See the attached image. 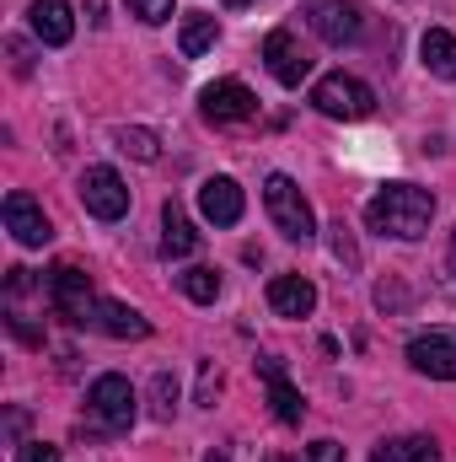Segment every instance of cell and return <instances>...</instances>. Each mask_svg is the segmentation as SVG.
Returning a JSON list of instances; mask_svg holds the SVG:
<instances>
[{
    "mask_svg": "<svg viewBox=\"0 0 456 462\" xmlns=\"http://www.w3.org/2000/svg\"><path fill=\"white\" fill-rule=\"evenodd\" d=\"M365 221H370V231H381V236L419 242L430 231V221H435V194L419 189V183H387V189L370 194Z\"/></svg>",
    "mask_w": 456,
    "mask_h": 462,
    "instance_id": "cell-1",
    "label": "cell"
},
{
    "mask_svg": "<svg viewBox=\"0 0 456 462\" xmlns=\"http://www.w3.org/2000/svg\"><path fill=\"white\" fill-rule=\"evenodd\" d=\"M263 210H269L274 231L290 236V242H312V236H317V216H312L306 194H301L296 178H285V172H269V178H263Z\"/></svg>",
    "mask_w": 456,
    "mask_h": 462,
    "instance_id": "cell-2",
    "label": "cell"
},
{
    "mask_svg": "<svg viewBox=\"0 0 456 462\" xmlns=\"http://www.w3.org/2000/svg\"><path fill=\"white\" fill-rule=\"evenodd\" d=\"M87 414H92L108 436H123V430L134 425V414H140V393L129 387V376L108 371V376H97V382L87 387Z\"/></svg>",
    "mask_w": 456,
    "mask_h": 462,
    "instance_id": "cell-3",
    "label": "cell"
},
{
    "mask_svg": "<svg viewBox=\"0 0 456 462\" xmlns=\"http://www.w3.org/2000/svg\"><path fill=\"white\" fill-rule=\"evenodd\" d=\"M312 108H317L323 118L354 124V118H370V114H376V92H370L360 76H343V70H333V76H323V81L312 87Z\"/></svg>",
    "mask_w": 456,
    "mask_h": 462,
    "instance_id": "cell-4",
    "label": "cell"
},
{
    "mask_svg": "<svg viewBox=\"0 0 456 462\" xmlns=\"http://www.w3.org/2000/svg\"><path fill=\"white\" fill-rule=\"evenodd\" d=\"M49 307L65 318V323H76V328H92V318H97V291H92V274L87 269H76V263H59L54 274H49Z\"/></svg>",
    "mask_w": 456,
    "mask_h": 462,
    "instance_id": "cell-5",
    "label": "cell"
},
{
    "mask_svg": "<svg viewBox=\"0 0 456 462\" xmlns=\"http://www.w3.org/2000/svg\"><path fill=\"white\" fill-rule=\"evenodd\" d=\"M81 205L97 221H123L129 216V183L118 178L114 167H87L81 172Z\"/></svg>",
    "mask_w": 456,
    "mask_h": 462,
    "instance_id": "cell-6",
    "label": "cell"
},
{
    "mask_svg": "<svg viewBox=\"0 0 456 462\" xmlns=\"http://www.w3.org/2000/svg\"><path fill=\"white\" fill-rule=\"evenodd\" d=\"M301 16H306V27L323 38V43H354L360 38V5L354 0H301Z\"/></svg>",
    "mask_w": 456,
    "mask_h": 462,
    "instance_id": "cell-7",
    "label": "cell"
},
{
    "mask_svg": "<svg viewBox=\"0 0 456 462\" xmlns=\"http://www.w3.org/2000/svg\"><path fill=\"white\" fill-rule=\"evenodd\" d=\"M408 365L430 382H456V334L451 328H430L419 339H408Z\"/></svg>",
    "mask_w": 456,
    "mask_h": 462,
    "instance_id": "cell-8",
    "label": "cell"
},
{
    "mask_svg": "<svg viewBox=\"0 0 456 462\" xmlns=\"http://www.w3.org/2000/svg\"><path fill=\"white\" fill-rule=\"evenodd\" d=\"M263 65H269V76H274L279 87H301V81L312 76V54L296 43L290 27H274V32L263 38Z\"/></svg>",
    "mask_w": 456,
    "mask_h": 462,
    "instance_id": "cell-9",
    "label": "cell"
},
{
    "mask_svg": "<svg viewBox=\"0 0 456 462\" xmlns=\"http://www.w3.org/2000/svg\"><path fill=\"white\" fill-rule=\"evenodd\" d=\"M199 114L210 118L215 129L221 124H247V118H258V97L242 87V81H210L205 92H199Z\"/></svg>",
    "mask_w": 456,
    "mask_h": 462,
    "instance_id": "cell-10",
    "label": "cell"
},
{
    "mask_svg": "<svg viewBox=\"0 0 456 462\" xmlns=\"http://www.w3.org/2000/svg\"><path fill=\"white\" fill-rule=\"evenodd\" d=\"M5 231L22 242V247H43L49 236H54V226H49V216H43V205L32 199V194H5Z\"/></svg>",
    "mask_w": 456,
    "mask_h": 462,
    "instance_id": "cell-11",
    "label": "cell"
},
{
    "mask_svg": "<svg viewBox=\"0 0 456 462\" xmlns=\"http://www.w3.org/2000/svg\"><path fill=\"white\" fill-rule=\"evenodd\" d=\"M242 210H247V199H242L236 178H205V183H199V216H205L210 226H236Z\"/></svg>",
    "mask_w": 456,
    "mask_h": 462,
    "instance_id": "cell-12",
    "label": "cell"
},
{
    "mask_svg": "<svg viewBox=\"0 0 456 462\" xmlns=\"http://www.w3.org/2000/svg\"><path fill=\"white\" fill-rule=\"evenodd\" d=\"M269 307H274V318H312L317 285L306 274H274L269 280Z\"/></svg>",
    "mask_w": 456,
    "mask_h": 462,
    "instance_id": "cell-13",
    "label": "cell"
},
{
    "mask_svg": "<svg viewBox=\"0 0 456 462\" xmlns=\"http://www.w3.org/2000/svg\"><path fill=\"white\" fill-rule=\"evenodd\" d=\"M27 22H32V38L59 49L76 38V16H70V0H32L27 5Z\"/></svg>",
    "mask_w": 456,
    "mask_h": 462,
    "instance_id": "cell-14",
    "label": "cell"
},
{
    "mask_svg": "<svg viewBox=\"0 0 456 462\" xmlns=\"http://www.w3.org/2000/svg\"><path fill=\"white\" fill-rule=\"evenodd\" d=\"M258 371H263V382H269V403H274V420H279V425H301L306 403H301V393L290 387L285 365H279L274 355H263V360H258Z\"/></svg>",
    "mask_w": 456,
    "mask_h": 462,
    "instance_id": "cell-15",
    "label": "cell"
},
{
    "mask_svg": "<svg viewBox=\"0 0 456 462\" xmlns=\"http://www.w3.org/2000/svg\"><path fill=\"white\" fill-rule=\"evenodd\" d=\"M92 328L108 334V339H145V334H150V323H145L134 307H123V301H103L97 318H92Z\"/></svg>",
    "mask_w": 456,
    "mask_h": 462,
    "instance_id": "cell-16",
    "label": "cell"
},
{
    "mask_svg": "<svg viewBox=\"0 0 456 462\" xmlns=\"http://www.w3.org/2000/svg\"><path fill=\"white\" fill-rule=\"evenodd\" d=\"M419 60H424V70H430V76L456 81V38L446 32V27H430V32L419 38Z\"/></svg>",
    "mask_w": 456,
    "mask_h": 462,
    "instance_id": "cell-17",
    "label": "cell"
},
{
    "mask_svg": "<svg viewBox=\"0 0 456 462\" xmlns=\"http://www.w3.org/2000/svg\"><path fill=\"white\" fill-rule=\"evenodd\" d=\"M161 253H167V258H188V253H199V231H194V221H188L178 205L161 210Z\"/></svg>",
    "mask_w": 456,
    "mask_h": 462,
    "instance_id": "cell-18",
    "label": "cell"
},
{
    "mask_svg": "<svg viewBox=\"0 0 456 462\" xmlns=\"http://www.w3.org/2000/svg\"><path fill=\"white\" fill-rule=\"evenodd\" d=\"M435 457L441 452H435L430 436H392V441H381L370 452V462H435Z\"/></svg>",
    "mask_w": 456,
    "mask_h": 462,
    "instance_id": "cell-19",
    "label": "cell"
},
{
    "mask_svg": "<svg viewBox=\"0 0 456 462\" xmlns=\"http://www.w3.org/2000/svg\"><path fill=\"white\" fill-rule=\"evenodd\" d=\"M215 38H221V22H215V16H188V22L178 27V49H183V60H199L205 49H215Z\"/></svg>",
    "mask_w": 456,
    "mask_h": 462,
    "instance_id": "cell-20",
    "label": "cell"
},
{
    "mask_svg": "<svg viewBox=\"0 0 456 462\" xmlns=\"http://www.w3.org/2000/svg\"><path fill=\"white\" fill-rule=\"evenodd\" d=\"M178 285H183V296H188V301H199V307H210V301L221 296V274H215V269H205V263L183 269V274H178Z\"/></svg>",
    "mask_w": 456,
    "mask_h": 462,
    "instance_id": "cell-21",
    "label": "cell"
},
{
    "mask_svg": "<svg viewBox=\"0 0 456 462\" xmlns=\"http://www.w3.org/2000/svg\"><path fill=\"white\" fill-rule=\"evenodd\" d=\"M114 140H118V151H129L134 162H156V156H161V145H156V134H150V129H129V124H123Z\"/></svg>",
    "mask_w": 456,
    "mask_h": 462,
    "instance_id": "cell-22",
    "label": "cell"
},
{
    "mask_svg": "<svg viewBox=\"0 0 456 462\" xmlns=\"http://www.w3.org/2000/svg\"><path fill=\"white\" fill-rule=\"evenodd\" d=\"M150 398H156V403H150V414H156V420H172V414H178V382H172L167 371H156Z\"/></svg>",
    "mask_w": 456,
    "mask_h": 462,
    "instance_id": "cell-23",
    "label": "cell"
},
{
    "mask_svg": "<svg viewBox=\"0 0 456 462\" xmlns=\"http://www.w3.org/2000/svg\"><path fill=\"white\" fill-rule=\"evenodd\" d=\"M129 11L140 16V22H172V11H178V0H129Z\"/></svg>",
    "mask_w": 456,
    "mask_h": 462,
    "instance_id": "cell-24",
    "label": "cell"
},
{
    "mask_svg": "<svg viewBox=\"0 0 456 462\" xmlns=\"http://www.w3.org/2000/svg\"><path fill=\"white\" fill-rule=\"evenodd\" d=\"M16 462H59V447H49V441H22V447H16Z\"/></svg>",
    "mask_w": 456,
    "mask_h": 462,
    "instance_id": "cell-25",
    "label": "cell"
},
{
    "mask_svg": "<svg viewBox=\"0 0 456 462\" xmlns=\"http://www.w3.org/2000/svg\"><path fill=\"white\" fill-rule=\"evenodd\" d=\"M306 462H343V447L323 436V441H312V447H306Z\"/></svg>",
    "mask_w": 456,
    "mask_h": 462,
    "instance_id": "cell-26",
    "label": "cell"
},
{
    "mask_svg": "<svg viewBox=\"0 0 456 462\" xmlns=\"http://www.w3.org/2000/svg\"><path fill=\"white\" fill-rule=\"evenodd\" d=\"M446 263H451V274H456V231H451V247H446Z\"/></svg>",
    "mask_w": 456,
    "mask_h": 462,
    "instance_id": "cell-27",
    "label": "cell"
},
{
    "mask_svg": "<svg viewBox=\"0 0 456 462\" xmlns=\"http://www.w3.org/2000/svg\"><path fill=\"white\" fill-rule=\"evenodd\" d=\"M205 462H231V457H226V452H210V457H205Z\"/></svg>",
    "mask_w": 456,
    "mask_h": 462,
    "instance_id": "cell-28",
    "label": "cell"
},
{
    "mask_svg": "<svg viewBox=\"0 0 456 462\" xmlns=\"http://www.w3.org/2000/svg\"><path fill=\"white\" fill-rule=\"evenodd\" d=\"M226 5H252V0H226Z\"/></svg>",
    "mask_w": 456,
    "mask_h": 462,
    "instance_id": "cell-29",
    "label": "cell"
},
{
    "mask_svg": "<svg viewBox=\"0 0 456 462\" xmlns=\"http://www.w3.org/2000/svg\"><path fill=\"white\" fill-rule=\"evenodd\" d=\"M274 462H285V457H274Z\"/></svg>",
    "mask_w": 456,
    "mask_h": 462,
    "instance_id": "cell-30",
    "label": "cell"
}]
</instances>
